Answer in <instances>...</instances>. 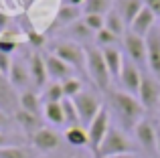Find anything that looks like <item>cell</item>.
<instances>
[{
    "mask_svg": "<svg viewBox=\"0 0 160 158\" xmlns=\"http://www.w3.org/2000/svg\"><path fill=\"white\" fill-rule=\"evenodd\" d=\"M108 110L109 114L116 116L118 128H122L124 132H134L136 124L140 120H144V106L138 101L136 95H130L122 89H109L108 91Z\"/></svg>",
    "mask_w": 160,
    "mask_h": 158,
    "instance_id": "cell-1",
    "label": "cell"
},
{
    "mask_svg": "<svg viewBox=\"0 0 160 158\" xmlns=\"http://www.w3.org/2000/svg\"><path fill=\"white\" fill-rule=\"evenodd\" d=\"M85 47V73L89 75V79L93 81V85L99 91L108 93L112 89V75H109V69L103 61L102 49L93 47V45H83Z\"/></svg>",
    "mask_w": 160,
    "mask_h": 158,
    "instance_id": "cell-2",
    "label": "cell"
},
{
    "mask_svg": "<svg viewBox=\"0 0 160 158\" xmlns=\"http://www.w3.org/2000/svg\"><path fill=\"white\" fill-rule=\"evenodd\" d=\"M51 53L65 61L73 71H85V47L77 41H55L51 45Z\"/></svg>",
    "mask_w": 160,
    "mask_h": 158,
    "instance_id": "cell-3",
    "label": "cell"
},
{
    "mask_svg": "<svg viewBox=\"0 0 160 158\" xmlns=\"http://www.w3.org/2000/svg\"><path fill=\"white\" fill-rule=\"evenodd\" d=\"M134 150V144L132 140L128 138L122 128L118 126H112L109 132L106 134L102 146H99V152H98V158H108V156H118V154H132Z\"/></svg>",
    "mask_w": 160,
    "mask_h": 158,
    "instance_id": "cell-4",
    "label": "cell"
},
{
    "mask_svg": "<svg viewBox=\"0 0 160 158\" xmlns=\"http://www.w3.org/2000/svg\"><path fill=\"white\" fill-rule=\"evenodd\" d=\"M73 103H75V110H77V114H79V120H81L83 128L89 126V124L93 122V118L102 111V107L106 106L103 99L99 97L95 91H87V89H83L79 95H75Z\"/></svg>",
    "mask_w": 160,
    "mask_h": 158,
    "instance_id": "cell-5",
    "label": "cell"
},
{
    "mask_svg": "<svg viewBox=\"0 0 160 158\" xmlns=\"http://www.w3.org/2000/svg\"><path fill=\"white\" fill-rule=\"evenodd\" d=\"M109 128H112V114H109L108 106H103L102 111H99V114L93 118V122H91L89 126L85 128V130H87V140H89L87 148L91 150L93 158H98L99 146H102V142H103V138H106V134L109 132Z\"/></svg>",
    "mask_w": 160,
    "mask_h": 158,
    "instance_id": "cell-6",
    "label": "cell"
},
{
    "mask_svg": "<svg viewBox=\"0 0 160 158\" xmlns=\"http://www.w3.org/2000/svg\"><path fill=\"white\" fill-rule=\"evenodd\" d=\"M138 101L144 106V110H154L160 106V81L152 73H142V83L138 89Z\"/></svg>",
    "mask_w": 160,
    "mask_h": 158,
    "instance_id": "cell-7",
    "label": "cell"
},
{
    "mask_svg": "<svg viewBox=\"0 0 160 158\" xmlns=\"http://www.w3.org/2000/svg\"><path fill=\"white\" fill-rule=\"evenodd\" d=\"M28 146H31L37 154H49V152H55L61 146V136H59L57 130L43 126L39 132L32 134V138L28 140Z\"/></svg>",
    "mask_w": 160,
    "mask_h": 158,
    "instance_id": "cell-8",
    "label": "cell"
},
{
    "mask_svg": "<svg viewBox=\"0 0 160 158\" xmlns=\"http://www.w3.org/2000/svg\"><path fill=\"white\" fill-rule=\"evenodd\" d=\"M122 47H124V53L128 55L130 61H134L136 65H148V59H146V39L144 37H138V35H134L132 31H128L122 37Z\"/></svg>",
    "mask_w": 160,
    "mask_h": 158,
    "instance_id": "cell-9",
    "label": "cell"
},
{
    "mask_svg": "<svg viewBox=\"0 0 160 158\" xmlns=\"http://www.w3.org/2000/svg\"><path fill=\"white\" fill-rule=\"evenodd\" d=\"M122 85V91L130 95H138V89H140V83H142V71L134 61L124 59V67H122V73L118 77Z\"/></svg>",
    "mask_w": 160,
    "mask_h": 158,
    "instance_id": "cell-10",
    "label": "cell"
},
{
    "mask_svg": "<svg viewBox=\"0 0 160 158\" xmlns=\"http://www.w3.org/2000/svg\"><path fill=\"white\" fill-rule=\"evenodd\" d=\"M146 59L150 73L160 81V24H156L146 35Z\"/></svg>",
    "mask_w": 160,
    "mask_h": 158,
    "instance_id": "cell-11",
    "label": "cell"
},
{
    "mask_svg": "<svg viewBox=\"0 0 160 158\" xmlns=\"http://www.w3.org/2000/svg\"><path fill=\"white\" fill-rule=\"evenodd\" d=\"M134 138L136 142L142 146V150L150 152V154H156V126L150 122L148 118L140 120L134 128Z\"/></svg>",
    "mask_w": 160,
    "mask_h": 158,
    "instance_id": "cell-12",
    "label": "cell"
},
{
    "mask_svg": "<svg viewBox=\"0 0 160 158\" xmlns=\"http://www.w3.org/2000/svg\"><path fill=\"white\" fill-rule=\"evenodd\" d=\"M8 81L16 91L31 89L32 79H31V71H28V63H24L22 59H12L10 71H8Z\"/></svg>",
    "mask_w": 160,
    "mask_h": 158,
    "instance_id": "cell-13",
    "label": "cell"
},
{
    "mask_svg": "<svg viewBox=\"0 0 160 158\" xmlns=\"http://www.w3.org/2000/svg\"><path fill=\"white\" fill-rule=\"evenodd\" d=\"M12 120H14V124L20 128V132L24 134V138H27V140H31L32 134L39 132L41 128H43V122H45L41 116L28 114V111H24V110H16L14 116H12Z\"/></svg>",
    "mask_w": 160,
    "mask_h": 158,
    "instance_id": "cell-14",
    "label": "cell"
},
{
    "mask_svg": "<svg viewBox=\"0 0 160 158\" xmlns=\"http://www.w3.org/2000/svg\"><path fill=\"white\" fill-rule=\"evenodd\" d=\"M0 110L8 116H14V111L18 110V91L2 73H0Z\"/></svg>",
    "mask_w": 160,
    "mask_h": 158,
    "instance_id": "cell-15",
    "label": "cell"
},
{
    "mask_svg": "<svg viewBox=\"0 0 160 158\" xmlns=\"http://www.w3.org/2000/svg\"><path fill=\"white\" fill-rule=\"evenodd\" d=\"M45 65H47V73H49V79H51V81L63 83L65 79L73 77V69H71L65 61H61L59 57H55L53 53H49V55L45 57Z\"/></svg>",
    "mask_w": 160,
    "mask_h": 158,
    "instance_id": "cell-16",
    "label": "cell"
},
{
    "mask_svg": "<svg viewBox=\"0 0 160 158\" xmlns=\"http://www.w3.org/2000/svg\"><path fill=\"white\" fill-rule=\"evenodd\" d=\"M28 71H31L32 85L43 89L49 83V73H47V65H45V57L41 53H32L28 59Z\"/></svg>",
    "mask_w": 160,
    "mask_h": 158,
    "instance_id": "cell-17",
    "label": "cell"
},
{
    "mask_svg": "<svg viewBox=\"0 0 160 158\" xmlns=\"http://www.w3.org/2000/svg\"><path fill=\"white\" fill-rule=\"evenodd\" d=\"M156 27V16H154V12L150 10L148 6H144L140 12H138V16L132 20V24H130V31L134 32V35H138V37H144L146 39V35H148L152 28Z\"/></svg>",
    "mask_w": 160,
    "mask_h": 158,
    "instance_id": "cell-18",
    "label": "cell"
},
{
    "mask_svg": "<svg viewBox=\"0 0 160 158\" xmlns=\"http://www.w3.org/2000/svg\"><path fill=\"white\" fill-rule=\"evenodd\" d=\"M18 110H24L28 114L43 116V99L35 89H24L18 93Z\"/></svg>",
    "mask_w": 160,
    "mask_h": 158,
    "instance_id": "cell-19",
    "label": "cell"
},
{
    "mask_svg": "<svg viewBox=\"0 0 160 158\" xmlns=\"http://www.w3.org/2000/svg\"><path fill=\"white\" fill-rule=\"evenodd\" d=\"M102 55H103V61H106L108 69H109V75H112V79L120 77L122 73V67H124V55H122V51L116 47H106L102 49Z\"/></svg>",
    "mask_w": 160,
    "mask_h": 158,
    "instance_id": "cell-20",
    "label": "cell"
},
{
    "mask_svg": "<svg viewBox=\"0 0 160 158\" xmlns=\"http://www.w3.org/2000/svg\"><path fill=\"white\" fill-rule=\"evenodd\" d=\"M144 8V0H116V10L120 12L122 20L126 24H132V20L138 16V12Z\"/></svg>",
    "mask_w": 160,
    "mask_h": 158,
    "instance_id": "cell-21",
    "label": "cell"
},
{
    "mask_svg": "<svg viewBox=\"0 0 160 158\" xmlns=\"http://www.w3.org/2000/svg\"><path fill=\"white\" fill-rule=\"evenodd\" d=\"M43 120L51 126H65V116H63V106L61 101L53 103H43Z\"/></svg>",
    "mask_w": 160,
    "mask_h": 158,
    "instance_id": "cell-22",
    "label": "cell"
},
{
    "mask_svg": "<svg viewBox=\"0 0 160 158\" xmlns=\"http://www.w3.org/2000/svg\"><path fill=\"white\" fill-rule=\"evenodd\" d=\"M79 18H83V10L77 6H71V4H63L57 12V24H61V27H71Z\"/></svg>",
    "mask_w": 160,
    "mask_h": 158,
    "instance_id": "cell-23",
    "label": "cell"
},
{
    "mask_svg": "<svg viewBox=\"0 0 160 158\" xmlns=\"http://www.w3.org/2000/svg\"><path fill=\"white\" fill-rule=\"evenodd\" d=\"M63 138H65V142L69 144V146H73V148H83V146L89 144V140H87V130L83 126L67 128L65 134H63Z\"/></svg>",
    "mask_w": 160,
    "mask_h": 158,
    "instance_id": "cell-24",
    "label": "cell"
},
{
    "mask_svg": "<svg viewBox=\"0 0 160 158\" xmlns=\"http://www.w3.org/2000/svg\"><path fill=\"white\" fill-rule=\"evenodd\" d=\"M106 28H108L109 32H113L118 39H122V37L128 32V31H126V22L122 20L120 12H118L116 8H112V10L106 14Z\"/></svg>",
    "mask_w": 160,
    "mask_h": 158,
    "instance_id": "cell-25",
    "label": "cell"
},
{
    "mask_svg": "<svg viewBox=\"0 0 160 158\" xmlns=\"http://www.w3.org/2000/svg\"><path fill=\"white\" fill-rule=\"evenodd\" d=\"M0 158H37V152L27 144L20 146H8L0 150Z\"/></svg>",
    "mask_w": 160,
    "mask_h": 158,
    "instance_id": "cell-26",
    "label": "cell"
},
{
    "mask_svg": "<svg viewBox=\"0 0 160 158\" xmlns=\"http://www.w3.org/2000/svg\"><path fill=\"white\" fill-rule=\"evenodd\" d=\"M43 103H53V101H63L65 95H63V87L59 81H51L43 87V93H41Z\"/></svg>",
    "mask_w": 160,
    "mask_h": 158,
    "instance_id": "cell-27",
    "label": "cell"
},
{
    "mask_svg": "<svg viewBox=\"0 0 160 158\" xmlns=\"http://www.w3.org/2000/svg\"><path fill=\"white\" fill-rule=\"evenodd\" d=\"M83 14H102L106 16L112 10V0H85V4L81 6Z\"/></svg>",
    "mask_w": 160,
    "mask_h": 158,
    "instance_id": "cell-28",
    "label": "cell"
},
{
    "mask_svg": "<svg viewBox=\"0 0 160 158\" xmlns=\"http://www.w3.org/2000/svg\"><path fill=\"white\" fill-rule=\"evenodd\" d=\"M61 106H63V116H65V126H67V128L81 126V120H79V114H77V110H75L73 99L65 97V99L61 101Z\"/></svg>",
    "mask_w": 160,
    "mask_h": 158,
    "instance_id": "cell-29",
    "label": "cell"
},
{
    "mask_svg": "<svg viewBox=\"0 0 160 158\" xmlns=\"http://www.w3.org/2000/svg\"><path fill=\"white\" fill-rule=\"evenodd\" d=\"M61 87H63V95L69 97V99H73L75 95H79L83 91V81L77 79V77H69V79H65V81L61 83Z\"/></svg>",
    "mask_w": 160,
    "mask_h": 158,
    "instance_id": "cell-30",
    "label": "cell"
},
{
    "mask_svg": "<svg viewBox=\"0 0 160 158\" xmlns=\"http://www.w3.org/2000/svg\"><path fill=\"white\" fill-rule=\"evenodd\" d=\"M81 20H83V24H85L93 35L99 32L102 28H106V16H102V14H83Z\"/></svg>",
    "mask_w": 160,
    "mask_h": 158,
    "instance_id": "cell-31",
    "label": "cell"
},
{
    "mask_svg": "<svg viewBox=\"0 0 160 158\" xmlns=\"http://www.w3.org/2000/svg\"><path fill=\"white\" fill-rule=\"evenodd\" d=\"M93 41L99 45V49H106V47H116L120 39H118L113 32H109L108 28H102L99 32H95V39Z\"/></svg>",
    "mask_w": 160,
    "mask_h": 158,
    "instance_id": "cell-32",
    "label": "cell"
},
{
    "mask_svg": "<svg viewBox=\"0 0 160 158\" xmlns=\"http://www.w3.org/2000/svg\"><path fill=\"white\" fill-rule=\"evenodd\" d=\"M28 142L27 138H20L18 134H10V132H2L0 130V150L8 146H20V144Z\"/></svg>",
    "mask_w": 160,
    "mask_h": 158,
    "instance_id": "cell-33",
    "label": "cell"
},
{
    "mask_svg": "<svg viewBox=\"0 0 160 158\" xmlns=\"http://www.w3.org/2000/svg\"><path fill=\"white\" fill-rule=\"evenodd\" d=\"M69 31H71V35L77 37L79 41H89V39H95V35H93V32H91L89 28L85 27V24H83V20H77L75 24H71Z\"/></svg>",
    "mask_w": 160,
    "mask_h": 158,
    "instance_id": "cell-34",
    "label": "cell"
},
{
    "mask_svg": "<svg viewBox=\"0 0 160 158\" xmlns=\"http://www.w3.org/2000/svg\"><path fill=\"white\" fill-rule=\"evenodd\" d=\"M16 47H18L16 41L8 39V37H0V53H4V55H12V53L16 51Z\"/></svg>",
    "mask_w": 160,
    "mask_h": 158,
    "instance_id": "cell-35",
    "label": "cell"
},
{
    "mask_svg": "<svg viewBox=\"0 0 160 158\" xmlns=\"http://www.w3.org/2000/svg\"><path fill=\"white\" fill-rule=\"evenodd\" d=\"M10 65H12V57H10V55H4V53H0V73H2V75L8 77Z\"/></svg>",
    "mask_w": 160,
    "mask_h": 158,
    "instance_id": "cell-36",
    "label": "cell"
},
{
    "mask_svg": "<svg viewBox=\"0 0 160 158\" xmlns=\"http://www.w3.org/2000/svg\"><path fill=\"white\" fill-rule=\"evenodd\" d=\"M28 43H31V45H35V47H41V45H45V37L43 35H41V32H28Z\"/></svg>",
    "mask_w": 160,
    "mask_h": 158,
    "instance_id": "cell-37",
    "label": "cell"
},
{
    "mask_svg": "<svg viewBox=\"0 0 160 158\" xmlns=\"http://www.w3.org/2000/svg\"><path fill=\"white\" fill-rule=\"evenodd\" d=\"M144 6H148L154 16H160V0H144Z\"/></svg>",
    "mask_w": 160,
    "mask_h": 158,
    "instance_id": "cell-38",
    "label": "cell"
},
{
    "mask_svg": "<svg viewBox=\"0 0 160 158\" xmlns=\"http://www.w3.org/2000/svg\"><path fill=\"white\" fill-rule=\"evenodd\" d=\"M10 126H12L10 116H8V114H4V111L0 110V130H2V128H10Z\"/></svg>",
    "mask_w": 160,
    "mask_h": 158,
    "instance_id": "cell-39",
    "label": "cell"
},
{
    "mask_svg": "<svg viewBox=\"0 0 160 158\" xmlns=\"http://www.w3.org/2000/svg\"><path fill=\"white\" fill-rule=\"evenodd\" d=\"M6 27H8V16L0 12V31H4Z\"/></svg>",
    "mask_w": 160,
    "mask_h": 158,
    "instance_id": "cell-40",
    "label": "cell"
},
{
    "mask_svg": "<svg viewBox=\"0 0 160 158\" xmlns=\"http://www.w3.org/2000/svg\"><path fill=\"white\" fill-rule=\"evenodd\" d=\"M65 4H71V6H77V8H81L83 4H85V0H65Z\"/></svg>",
    "mask_w": 160,
    "mask_h": 158,
    "instance_id": "cell-41",
    "label": "cell"
},
{
    "mask_svg": "<svg viewBox=\"0 0 160 158\" xmlns=\"http://www.w3.org/2000/svg\"><path fill=\"white\" fill-rule=\"evenodd\" d=\"M156 154L160 156V126H156Z\"/></svg>",
    "mask_w": 160,
    "mask_h": 158,
    "instance_id": "cell-42",
    "label": "cell"
},
{
    "mask_svg": "<svg viewBox=\"0 0 160 158\" xmlns=\"http://www.w3.org/2000/svg\"><path fill=\"white\" fill-rule=\"evenodd\" d=\"M108 158H140V156L136 152H132V154H118V156H108Z\"/></svg>",
    "mask_w": 160,
    "mask_h": 158,
    "instance_id": "cell-43",
    "label": "cell"
},
{
    "mask_svg": "<svg viewBox=\"0 0 160 158\" xmlns=\"http://www.w3.org/2000/svg\"><path fill=\"white\" fill-rule=\"evenodd\" d=\"M75 158H77V156H75Z\"/></svg>",
    "mask_w": 160,
    "mask_h": 158,
    "instance_id": "cell-44",
    "label": "cell"
}]
</instances>
